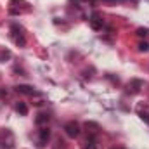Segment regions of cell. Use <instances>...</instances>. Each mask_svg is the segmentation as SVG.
Returning a JSON list of instances; mask_svg holds the SVG:
<instances>
[{
    "instance_id": "9a60e30c",
    "label": "cell",
    "mask_w": 149,
    "mask_h": 149,
    "mask_svg": "<svg viewBox=\"0 0 149 149\" xmlns=\"http://www.w3.org/2000/svg\"><path fill=\"white\" fill-rule=\"evenodd\" d=\"M137 35L139 37H149V30L148 28H139L137 30Z\"/></svg>"
},
{
    "instance_id": "30bf717a",
    "label": "cell",
    "mask_w": 149,
    "mask_h": 149,
    "mask_svg": "<svg viewBox=\"0 0 149 149\" xmlns=\"http://www.w3.org/2000/svg\"><path fill=\"white\" fill-rule=\"evenodd\" d=\"M49 137H50V130H49L47 127H43V128L40 130V146H43V144L49 141Z\"/></svg>"
},
{
    "instance_id": "ba28073f",
    "label": "cell",
    "mask_w": 149,
    "mask_h": 149,
    "mask_svg": "<svg viewBox=\"0 0 149 149\" xmlns=\"http://www.w3.org/2000/svg\"><path fill=\"white\" fill-rule=\"evenodd\" d=\"M83 149H101L97 137H95V135H88V141H87V144H85Z\"/></svg>"
},
{
    "instance_id": "8fae6325",
    "label": "cell",
    "mask_w": 149,
    "mask_h": 149,
    "mask_svg": "<svg viewBox=\"0 0 149 149\" xmlns=\"http://www.w3.org/2000/svg\"><path fill=\"white\" fill-rule=\"evenodd\" d=\"M16 111L19 113V114H23V116H26L28 114V106L24 102H17L16 104Z\"/></svg>"
},
{
    "instance_id": "7c38bea8",
    "label": "cell",
    "mask_w": 149,
    "mask_h": 149,
    "mask_svg": "<svg viewBox=\"0 0 149 149\" xmlns=\"http://www.w3.org/2000/svg\"><path fill=\"white\" fill-rule=\"evenodd\" d=\"M49 120H50V116H49V114H45V113H40V114H38V118L35 120V121H37V125H43V123H47Z\"/></svg>"
},
{
    "instance_id": "8992f818",
    "label": "cell",
    "mask_w": 149,
    "mask_h": 149,
    "mask_svg": "<svg viewBox=\"0 0 149 149\" xmlns=\"http://www.w3.org/2000/svg\"><path fill=\"white\" fill-rule=\"evenodd\" d=\"M90 26H92V30H102V24H104V21H102V17L99 16V14H94L90 19Z\"/></svg>"
},
{
    "instance_id": "52a82bcc",
    "label": "cell",
    "mask_w": 149,
    "mask_h": 149,
    "mask_svg": "<svg viewBox=\"0 0 149 149\" xmlns=\"http://www.w3.org/2000/svg\"><path fill=\"white\" fill-rule=\"evenodd\" d=\"M142 88V81L141 80H132L128 83V94H137Z\"/></svg>"
},
{
    "instance_id": "d6986e66",
    "label": "cell",
    "mask_w": 149,
    "mask_h": 149,
    "mask_svg": "<svg viewBox=\"0 0 149 149\" xmlns=\"http://www.w3.org/2000/svg\"><path fill=\"white\" fill-rule=\"evenodd\" d=\"M92 2H94V0H92Z\"/></svg>"
},
{
    "instance_id": "4fadbf2b",
    "label": "cell",
    "mask_w": 149,
    "mask_h": 149,
    "mask_svg": "<svg viewBox=\"0 0 149 149\" xmlns=\"http://www.w3.org/2000/svg\"><path fill=\"white\" fill-rule=\"evenodd\" d=\"M10 57V52L9 50H0V63H3L5 59H9Z\"/></svg>"
},
{
    "instance_id": "3957f363",
    "label": "cell",
    "mask_w": 149,
    "mask_h": 149,
    "mask_svg": "<svg viewBox=\"0 0 149 149\" xmlns=\"http://www.w3.org/2000/svg\"><path fill=\"white\" fill-rule=\"evenodd\" d=\"M0 144H2V148L3 149H12L14 148V135H12V132L10 130H2V134H0Z\"/></svg>"
},
{
    "instance_id": "277c9868",
    "label": "cell",
    "mask_w": 149,
    "mask_h": 149,
    "mask_svg": "<svg viewBox=\"0 0 149 149\" xmlns=\"http://www.w3.org/2000/svg\"><path fill=\"white\" fill-rule=\"evenodd\" d=\"M64 132H66V135L68 137H78L80 135V125L76 123V121H68L66 125H64Z\"/></svg>"
},
{
    "instance_id": "ac0fdd59",
    "label": "cell",
    "mask_w": 149,
    "mask_h": 149,
    "mask_svg": "<svg viewBox=\"0 0 149 149\" xmlns=\"http://www.w3.org/2000/svg\"><path fill=\"white\" fill-rule=\"evenodd\" d=\"M114 149H121V148H114Z\"/></svg>"
},
{
    "instance_id": "2e32d148",
    "label": "cell",
    "mask_w": 149,
    "mask_h": 149,
    "mask_svg": "<svg viewBox=\"0 0 149 149\" xmlns=\"http://www.w3.org/2000/svg\"><path fill=\"white\" fill-rule=\"evenodd\" d=\"M142 120H146V121L149 123V114H142Z\"/></svg>"
},
{
    "instance_id": "7a4b0ae2",
    "label": "cell",
    "mask_w": 149,
    "mask_h": 149,
    "mask_svg": "<svg viewBox=\"0 0 149 149\" xmlns=\"http://www.w3.org/2000/svg\"><path fill=\"white\" fill-rule=\"evenodd\" d=\"M30 10V3L24 2V0H10L9 2V12L10 14H21V12H26Z\"/></svg>"
},
{
    "instance_id": "5b68a950",
    "label": "cell",
    "mask_w": 149,
    "mask_h": 149,
    "mask_svg": "<svg viewBox=\"0 0 149 149\" xmlns=\"http://www.w3.org/2000/svg\"><path fill=\"white\" fill-rule=\"evenodd\" d=\"M16 92L17 94H23V95H35V94H38L37 90L33 87H30V85H17L16 87Z\"/></svg>"
},
{
    "instance_id": "9c48e42d",
    "label": "cell",
    "mask_w": 149,
    "mask_h": 149,
    "mask_svg": "<svg viewBox=\"0 0 149 149\" xmlns=\"http://www.w3.org/2000/svg\"><path fill=\"white\" fill-rule=\"evenodd\" d=\"M85 128H87V132H88L90 135H97V134H99V125L94 123V121H87V123H85Z\"/></svg>"
},
{
    "instance_id": "e0dca14e",
    "label": "cell",
    "mask_w": 149,
    "mask_h": 149,
    "mask_svg": "<svg viewBox=\"0 0 149 149\" xmlns=\"http://www.w3.org/2000/svg\"><path fill=\"white\" fill-rule=\"evenodd\" d=\"M106 2H116V0H106Z\"/></svg>"
},
{
    "instance_id": "5bb4252c",
    "label": "cell",
    "mask_w": 149,
    "mask_h": 149,
    "mask_svg": "<svg viewBox=\"0 0 149 149\" xmlns=\"http://www.w3.org/2000/svg\"><path fill=\"white\" fill-rule=\"evenodd\" d=\"M139 50H141V52H148L149 50V43L148 42H141V43H139Z\"/></svg>"
},
{
    "instance_id": "6da1fadb",
    "label": "cell",
    "mask_w": 149,
    "mask_h": 149,
    "mask_svg": "<svg viewBox=\"0 0 149 149\" xmlns=\"http://www.w3.org/2000/svg\"><path fill=\"white\" fill-rule=\"evenodd\" d=\"M10 35H12V40L17 47H24L26 45V37H24V30L23 26L19 24H12L10 26Z\"/></svg>"
}]
</instances>
